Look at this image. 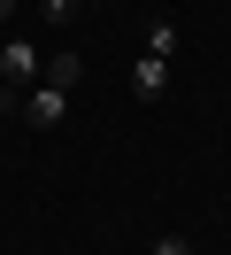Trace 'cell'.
<instances>
[{
	"label": "cell",
	"instance_id": "cell-1",
	"mask_svg": "<svg viewBox=\"0 0 231 255\" xmlns=\"http://www.w3.org/2000/svg\"><path fill=\"white\" fill-rule=\"evenodd\" d=\"M39 70H46V54L31 47V39H8V47H0V78H8V85H31Z\"/></svg>",
	"mask_w": 231,
	"mask_h": 255
},
{
	"label": "cell",
	"instance_id": "cell-2",
	"mask_svg": "<svg viewBox=\"0 0 231 255\" xmlns=\"http://www.w3.org/2000/svg\"><path fill=\"white\" fill-rule=\"evenodd\" d=\"M131 93L139 101H162L169 93V62H162V54H139V62H131Z\"/></svg>",
	"mask_w": 231,
	"mask_h": 255
},
{
	"label": "cell",
	"instance_id": "cell-3",
	"mask_svg": "<svg viewBox=\"0 0 231 255\" xmlns=\"http://www.w3.org/2000/svg\"><path fill=\"white\" fill-rule=\"evenodd\" d=\"M77 78H85V54H70V47H62V54H46V70H39V85H54V93H70Z\"/></svg>",
	"mask_w": 231,
	"mask_h": 255
},
{
	"label": "cell",
	"instance_id": "cell-4",
	"mask_svg": "<svg viewBox=\"0 0 231 255\" xmlns=\"http://www.w3.org/2000/svg\"><path fill=\"white\" fill-rule=\"evenodd\" d=\"M23 116H31V124H62V116H70V93H54V85H39V93L23 101Z\"/></svg>",
	"mask_w": 231,
	"mask_h": 255
},
{
	"label": "cell",
	"instance_id": "cell-5",
	"mask_svg": "<svg viewBox=\"0 0 231 255\" xmlns=\"http://www.w3.org/2000/svg\"><path fill=\"white\" fill-rule=\"evenodd\" d=\"M177 39H185V31H177L169 16H154V23H147V54H162V62L177 54Z\"/></svg>",
	"mask_w": 231,
	"mask_h": 255
},
{
	"label": "cell",
	"instance_id": "cell-6",
	"mask_svg": "<svg viewBox=\"0 0 231 255\" xmlns=\"http://www.w3.org/2000/svg\"><path fill=\"white\" fill-rule=\"evenodd\" d=\"M77 8H85V0H39V16H46V23H54V31H62V23H70V16H77Z\"/></svg>",
	"mask_w": 231,
	"mask_h": 255
},
{
	"label": "cell",
	"instance_id": "cell-7",
	"mask_svg": "<svg viewBox=\"0 0 231 255\" xmlns=\"http://www.w3.org/2000/svg\"><path fill=\"white\" fill-rule=\"evenodd\" d=\"M147 255H193V248H185V240H177V232H169V240H154V248H147Z\"/></svg>",
	"mask_w": 231,
	"mask_h": 255
},
{
	"label": "cell",
	"instance_id": "cell-8",
	"mask_svg": "<svg viewBox=\"0 0 231 255\" xmlns=\"http://www.w3.org/2000/svg\"><path fill=\"white\" fill-rule=\"evenodd\" d=\"M8 16H15V0H0V23H8Z\"/></svg>",
	"mask_w": 231,
	"mask_h": 255
},
{
	"label": "cell",
	"instance_id": "cell-9",
	"mask_svg": "<svg viewBox=\"0 0 231 255\" xmlns=\"http://www.w3.org/2000/svg\"><path fill=\"white\" fill-rule=\"evenodd\" d=\"M0 101H8V78H0Z\"/></svg>",
	"mask_w": 231,
	"mask_h": 255
}]
</instances>
